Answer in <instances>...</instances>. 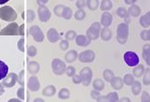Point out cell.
<instances>
[{
	"mask_svg": "<svg viewBox=\"0 0 150 102\" xmlns=\"http://www.w3.org/2000/svg\"><path fill=\"white\" fill-rule=\"evenodd\" d=\"M129 35V24L126 23H121L117 28V40L120 44H125L128 42Z\"/></svg>",
	"mask_w": 150,
	"mask_h": 102,
	"instance_id": "cell-1",
	"label": "cell"
},
{
	"mask_svg": "<svg viewBox=\"0 0 150 102\" xmlns=\"http://www.w3.org/2000/svg\"><path fill=\"white\" fill-rule=\"evenodd\" d=\"M101 24L98 22H94L91 24L90 28L86 30V36L92 40H97L100 36V32H101Z\"/></svg>",
	"mask_w": 150,
	"mask_h": 102,
	"instance_id": "cell-2",
	"label": "cell"
},
{
	"mask_svg": "<svg viewBox=\"0 0 150 102\" xmlns=\"http://www.w3.org/2000/svg\"><path fill=\"white\" fill-rule=\"evenodd\" d=\"M123 61L129 67H135L140 62L138 55L134 51H126L123 55Z\"/></svg>",
	"mask_w": 150,
	"mask_h": 102,
	"instance_id": "cell-3",
	"label": "cell"
},
{
	"mask_svg": "<svg viewBox=\"0 0 150 102\" xmlns=\"http://www.w3.org/2000/svg\"><path fill=\"white\" fill-rule=\"evenodd\" d=\"M79 76L82 81V84L85 87H88L92 80V70L89 67H85L79 73Z\"/></svg>",
	"mask_w": 150,
	"mask_h": 102,
	"instance_id": "cell-4",
	"label": "cell"
},
{
	"mask_svg": "<svg viewBox=\"0 0 150 102\" xmlns=\"http://www.w3.org/2000/svg\"><path fill=\"white\" fill-rule=\"evenodd\" d=\"M96 58V54L93 50L87 49L85 51H82L80 54H79L78 59L82 63H91Z\"/></svg>",
	"mask_w": 150,
	"mask_h": 102,
	"instance_id": "cell-5",
	"label": "cell"
},
{
	"mask_svg": "<svg viewBox=\"0 0 150 102\" xmlns=\"http://www.w3.org/2000/svg\"><path fill=\"white\" fill-rule=\"evenodd\" d=\"M66 63L61 61L60 59H54L52 61V69L54 73L57 74V75H62L63 73L66 72Z\"/></svg>",
	"mask_w": 150,
	"mask_h": 102,
	"instance_id": "cell-6",
	"label": "cell"
},
{
	"mask_svg": "<svg viewBox=\"0 0 150 102\" xmlns=\"http://www.w3.org/2000/svg\"><path fill=\"white\" fill-rule=\"evenodd\" d=\"M0 16L5 21H13L16 18V13L10 6H6L0 9Z\"/></svg>",
	"mask_w": 150,
	"mask_h": 102,
	"instance_id": "cell-7",
	"label": "cell"
},
{
	"mask_svg": "<svg viewBox=\"0 0 150 102\" xmlns=\"http://www.w3.org/2000/svg\"><path fill=\"white\" fill-rule=\"evenodd\" d=\"M113 21V16L108 11H105L100 18V24L104 27H109L111 25Z\"/></svg>",
	"mask_w": 150,
	"mask_h": 102,
	"instance_id": "cell-8",
	"label": "cell"
},
{
	"mask_svg": "<svg viewBox=\"0 0 150 102\" xmlns=\"http://www.w3.org/2000/svg\"><path fill=\"white\" fill-rule=\"evenodd\" d=\"M119 101V97H118V94L117 92H111V93H109L107 95L105 96H100L97 101H110V102H116Z\"/></svg>",
	"mask_w": 150,
	"mask_h": 102,
	"instance_id": "cell-9",
	"label": "cell"
},
{
	"mask_svg": "<svg viewBox=\"0 0 150 102\" xmlns=\"http://www.w3.org/2000/svg\"><path fill=\"white\" fill-rule=\"evenodd\" d=\"M75 42H76L77 45H79L80 47H87L88 45L91 44V40L85 35H77V36L75 38Z\"/></svg>",
	"mask_w": 150,
	"mask_h": 102,
	"instance_id": "cell-10",
	"label": "cell"
},
{
	"mask_svg": "<svg viewBox=\"0 0 150 102\" xmlns=\"http://www.w3.org/2000/svg\"><path fill=\"white\" fill-rule=\"evenodd\" d=\"M38 13H39V18L42 22H47L51 16L49 10L45 6H41L38 10Z\"/></svg>",
	"mask_w": 150,
	"mask_h": 102,
	"instance_id": "cell-11",
	"label": "cell"
},
{
	"mask_svg": "<svg viewBox=\"0 0 150 102\" xmlns=\"http://www.w3.org/2000/svg\"><path fill=\"white\" fill-rule=\"evenodd\" d=\"M110 83L111 88L114 90H121L123 88V85H124L123 80L119 76H114Z\"/></svg>",
	"mask_w": 150,
	"mask_h": 102,
	"instance_id": "cell-12",
	"label": "cell"
},
{
	"mask_svg": "<svg viewBox=\"0 0 150 102\" xmlns=\"http://www.w3.org/2000/svg\"><path fill=\"white\" fill-rule=\"evenodd\" d=\"M30 32L33 36V37L35 38V40L36 42H42L44 39V36L43 33L41 29H39L37 26H34L30 29Z\"/></svg>",
	"mask_w": 150,
	"mask_h": 102,
	"instance_id": "cell-13",
	"label": "cell"
},
{
	"mask_svg": "<svg viewBox=\"0 0 150 102\" xmlns=\"http://www.w3.org/2000/svg\"><path fill=\"white\" fill-rule=\"evenodd\" d=\"M47 39L51 42V43H56L59 40H60V34L58 33V31L54 28H51L47 31Z\"/></svg>",
	"mask_w": 150,
	"mask_h": 102,
	"instance_id": "cell-14",
	"label": "cell"
},
{
	"mask_svg": "<svg viewBox=\"0 0 150 102\" xmlns=\"http://www.w3.org/2000/svg\"><path fill=\"white\" fill-rule=\"evenodd\" d=\"M17 24H11L6 28L1 31V35H16L17 34Z\"/></svg>",
	"mask_w": 150,
	"mask_h": 102,
	"instance_id": "cell-15",
	"label": "cell"
},
{
	"mask_svg": "<svg viewBox=\"0 0 150 102\" xmlns=\"http://www.w3.org/2000/svg\"><path fill=\"white\" fill-rule=\"evenodd\" d=\"M140 25L143 28H149L150 26V11L146 14L141 16L139 20Z\"/></svg>",
	"mask_w": 150,
	"mask_h": 102,
	"instance_id": "cell-16",
	"label": "cell"
},
{
	"mask_svg": "<svg viewBox=\"0 0 150 102\" xmlns=\"http://www.w3.org/2000/svg\"><path fill=\"white\" fill-rule=\"evenodd\" d=\"M100 37L103 41L105 42H108L112 38V32L111 30L109 29L108 27H105L101 29L100 32Z\"/></svg>",
	"mask_w": 150,
	"mask_h": 102,
	"instance_id": "cell-17",
	"label": "cell"
},
{
	"mask_svg": "<svg viewBox=\"0 0 150 102\" xmlns=\"http://www.w3.org/2000/svg\"><path fill=\"white\" fill-rule=\"evenodd\" d=\"M128 13H129V15L130 16L137 17V16H139L140 15L142 14V10H141V8H140L139 5H137V4H132V5H130V7L128 10Z\"/></svg>",
	"mask_w": 150,
	"mask_h": 102,
	"instance_id": "cell-18",
	"label": "cell"
},
{
	"mask_svg": "<svg viewBox=\"0 0 150 102\" xmlns=\"http://www.w3.org/2000/svg\"><path fill=\"white\" fill-rule=\"evenodd\" d=\"M78 56H79V54L76 50H69L65 55V61L67 62L72 63L78 59Z\"/></svg>",
	"mask_w": 150,
	"mask_h": 102,
	"instance_id": "cell-19",
	"label": "cell"
},
{
	"mask_svg": "<svg viewBox=\"0 0 150 102\" xmlns=\"http://www.w3.org/2000/svg\"><path fill=\"white\" fill-rule=\"evenodd\" d=\"M144 70H145V68H144V65L142 64H138L136 65L135 67H134V69L132 71V74L135 76V77H142V74L144 73Z\"/></svg>",
	"mask_w": 150,
	"mask_h": 102,
	"instance_id": "cell-20",
	"label": "cell"
},
{
	"mask_svg": "<svg viewBox=\"0 0 150 102\" xmlns=\"http://www.w3.org/2000/svg\"><path fill=\"white\" fill-rule=\"evenodd\" d=\"M113 7V4L111 0H102L100 3V10L102 11H108L111 10Z\"/></svg>",
	"mask_w": 150,
	"mask_h": 102,
	"instance_id": "cell-21",
	"label": "cell"
},
{
	"mask_svg": "<svg viewBox=\"0 0 150 102\" xmlns=\"http://www.w3.org/2000/svg\"><path fill=\"white\" fill-rule=\"evenodd\" d=\"M92 87L94 89L98 91H103L105 88V81L101 79H96L92 81Z\"/></svg>",
	"mask_w": 150,
	"mask_h": 102,
	"instance_id": "cell-22",
	"label": "cell"
},
{
	"mask_svg": "<svg viewBox=\"0 0 150 102\" xmlns=\"http://www.w3.org/2000/svg\"><path fill=\"white\" fill-rule=\"evenodd\" d=\"M8 71H9V68L6 65V63L0 61V81L4 79L7 76Z\"/></svg>",
	"mask_w": 150,
	"mask_h": 102,
	"instance_id": "cell-23",
	"label": "cell"
},
{
	"mask_svg": "<svg viewBox=\"0 0 150 102\" xmlns=\"http://www.w3.org/2000/svg\"><path fill=\"white\" fill-rule=\"evenodd\" d=\"M16 74L15 73H11L9 76H6V79L4 81V85L6 87H12L16 82Z\"/></svg>",
	"mask_w": 150,
	"mask_h": 102,
	"instance_id": "cell-24",
	"label": "cell"
},
{
	"mask_svg": "<svg viewBox=\"0 0 150 102\" xmlns=\"http://www.w3.org/2000/svg\"><path fill=\"white\" fill-rule=\"evenodd\" d=\"M131 92L134 95H138L142 92V83L138 81H135L131 86Z\"/></svg>",
	"mask_w": 150,
	"mask_h": 102,
	"instance_id": "cell-25",
	"label": "cell"
},
{
	"mask_svg": "<svg viewBox=\"0 0 150 102\" xmlns=\"http://www.w3.org/2000/svg\"><path fill=\"white\" fill-rule=\"evenodd\" d=\"M123 82L127 86H132L133 83L135 82V76L131 73H126L123 77Z\"/></svg>",
	"mask_w": 150,
	"mask_h": 102,
	"instance_id": "cell-26",
	"label": "cell"
},
{
	"mask_svg": "<svg viewBox=\"0 0 150 102\" xmlns=\"http://www.w3.org/2000/svg\"><path fill=\"white\" fill-rule=\"evenodd\" d=\"M86 6L91 11H96L99 7L98 0H86Z\"/></svg>",
	"mask_w": 150,
	"mask_h": 102,
	"instance_id": "cell-27",
	"label": "cell"
},
{
	"mask_svg": "<svg viewBox=\"0 0 150 102\" xmlns=\"http://www.w3.org/2000/svg\"><path fill=\"white\" fill-rule=\"evenodd\" d=\"M70 91L67 88H61L58 93V97L60 98V100H67L70 98Z\"/></svg>",
	"mask_w": 150,
	"mask_h": 102,
	"instance_id": "cell-28",
	"label": "cell"
},
{
	"mask_svg": "<svg viewBox=\"0 0 150 102\" xmlns=\"http://www.w3.org/2000/svg\"><path fill=\"white\" fill-rule=\"evenodd\" d=\"M73 10L70 8V7H67V6H65L64 7V9H63V11H62V15H61V16L64 18V19H66V20H69V19H71V17L73 16Z\"/></svg>",
	"mask_w": 150,
	"mask_h": 102,
	"instance_id": "cell-29",
	"label": "cell"
},
{
	"mask_svg": "<svg viewBox=\"0 0 150 102\" xmlns=\"http://www.w3.org/2000/svg\"><path fill=\"white\" fill-rule=\"evenodd\" d=\"M142 82L145 86L150 85V68H147L144 70V73L142 74Z\"/></svg>",
	"mask_w": 150,
	"mask_h": 102,
	"instance_id": "cell-30",
	"label": "cell"
},
{
	"mask_svg": "<svg viewBox=\"0 0 150 102\" xmlns=\"http://www.w3.org/2000/svg\"><path fill=\"white\" fill-rule=\"evenodd\" d=\"M114 76L115 75H114L113 71L110 70V69H105L104 72H103V78L105 79V81H107V82H110V81L113 79Z\"/></svg>",
	"mask_w": 150,
	"mask_h": 102,
	"instance_id": "cell-31",
	"label": "cell"
},
{
	"mask_svg": "<svg viewBox=\"0 0 150 102\" xmlns=\"http://www.w3.org/2000/svg\"><path fill=\"white\" fill-rule=\"evenodd\" d=\"M29 87H30V89L33 90V91H36V90L39 89V87H40L39 81H38V80H37L35 77H32V78L30 79V83H29Z\"/></svg>",
	"mask_w": 150,
	"mask_h": 102,
	"instance_id": "cell-32",
	"label": "cell"
},
{
	"mask_svg": "<svg viewBox=\"0 0 150 102\" xmlns=\"http://www.w3.org/2000/svg\"><path fill=\"white\" fill-rule=\"evenodd\" d=\"M142 58L144 60L148 59L150 56V44H146L142 47Z\"/></svg>",
	"mask_w": 150,
	"mask_h": 102,
	"instance_id": "cell-33",
	"label": "cell"
},
{
	"mask_svg": "<svg viewBox=\"0 0 150 102\" xmlns=\"http://www.w3.org/2000/svg\"><path fill=\"white\" fill-rule=\"evenodd\" d=\"M56 93V88L54 86H48L43 90V94L46 95V96H53L54 95V93Z\"/></svg>",
	"mask_w": 150,
	"mask_h": 102,
	"instance_id": "cell-34",
	"label": "cell"
},
{
	"mask_svg": "<svg viewBox=\"0 0 150 102\" xmlns=\"http://www.w3.org/2000/svg\"><path fill=\"white\" fill-rule=\"evenodd\" d=\"M74 17L76 20L78 21H81L86 17V11H84V9H79L74 14Z\"/></svg>",
	"mask_w": 150,
	"mask_h": 102,
	"instance_id": "cell-35",
	"label": "cell"
},
{
	"mask_svg": "<svg viewBox=\"0 0 150 102\" xmlns=\"http://www.w3.org/2000/svg\"><path fill=\"white\" fill-rule=\"evenodd\" d=\"M116 13L117 15L121 17V18H125L129 13H128V10L125 8V7H119L117 10V11H116Z\"/></svg>",
	"mask_w": 150,
	"mask_h": 102,
	"instance_id": "cell-36",
	"label": "cell"
},
{
	"mask_svg": "<svg viewBox=\"0 0 150 102\" xmlns=\"http://www.w3.org/2000/svg\"><path fill=\"white\" fill-rule=\"evenodd\" d=\"M76 36H77V33H76V31H74V30H68L65 34V38L67 41L74 40V38H76Z\"/></svg>",
	"mask_w": 150,
	"mask_h": 102,
	"instance_id": "cell-37",
	"label": "cell"
},
{
	"mask_svg": "<svg viewBox=\"0 0 150 102\" xmlns=\"http://www.w3.org/2000/svg\"><path fill=\"white\" fill-rule=\"evenodd\" d=\"M141 38L143 41H150V29H143L141 32Z\"/></svg>",
	"mask_w": 150,
	"mask_h": 102,
	"instance_id": "cell-38",
	"label": "cell"
},
{
	"mask_svg": "<svg viewBox=\"0 0 150 102\" xmlns=\"http://www.w3.org/2000/svg\"><path fill=\"white\" fill-rule=\"evenodd\" d=\"M64 7H65V6H64L63 4H58V5H56V6L54 7V14L56 15V16H61Z\"/></svg>",
	"mask_w": 150,
	"mask_h": 102,
	"instance_id": "cell-39",
	"label": "cell"
},
{
	"mask_svg": "<svg viewBox=\"0 0 150 102\" xmlns=\"http://www.w3.org/2000/svg\"><path fill=\"white\" fill-rule=\"evenodd\" d=\"M141 101L142 102H150V94L147 91H142Z\"/></svg>",
	"mask_w": 150,
	"mask_h": 102,
	"instance_id": "cell-40",
	"label": "cell"
},
{
	"mask_svg": "<svg viewBox=\"0 0 150 102\" xmlns=\"http://www.w3.org/2000/svg\"><path fill=\"white\" fill-rule=\"evenodd\" d=\"M100 96H101L100 91L96 90V89H94V88H93V90H91V99H93V100L97 101Z\"/></svg>",
	"mask_w": 150,
	"mask_h": 102,
	"instance_id": "cell-41",
	"label": "cell"
},
{
	"mask_svg": "<svg viewBox=\"0 0 150 102\" xmlns=\"http://www.w3.org/2000/svg\"><path fill=\"white\" fill-rule=\"evenodd\" d=\"M75 72H76V69H75L74 67H73V66H69V67H67V68H66V72H65V73H67V76H69V77H73V76L75 74Z\"/></svg>",
	"mask_w": 150,
	"mask_h": 102,
	"instance_id": "cell-42",
	"label": "cell"
},
{
	"mask_svg": "<svg viewBox=\"0 0 150 102\" xmlns=\"http://www.w3.org/2000/svg\"><path fill=\"white\" fill-rule=\"evenodd\" d=\"M39 70V65L35 62L33 61L30 64V71L31 73H36Z\"/></svg>",
	"mask_w": 150,
	"mask_h": 102,
	"instance_id": "cell-43",
	"label": "cell"
},
{
	"mask_svg": "<svg viewBox=\"0 0 150 102\" xmlns=\"http://www.w3.org/2000/svg\"><path fill=\"white\" fill-rule=\"evenodd\" d=\"M86 6V0H77L76 7L78 9H84Z\"/></svg>",
	"mask_w": 150,
	"mask_h": 102,
	"instance_id": "cell-44",
	"label": "cell"
},
{
	"mask_svg": "<svg viewBox=\"0 0 150 102\" xmlns=\"http://www.w3.org/2000/svg\"><path fill=\"white\" fill-rule=\"evenodd\" d=\"M60 47L61 50H67L69 48V43L67 40H61L60 44Z\"/></svg>",
	"mask_w": 150,
	"mask_h": 102,
	"instance_id": "cell-45",
	"label": "cell"
},
{
	"mask_svg": "<svg viewBox=\"0 0 150 102\" xmlns=\"http://www.w3.org/2000/svg\"><path fill=\"white\" fill-rule=\"evenodd\" d=\"M73 82L74 83V84H80L81 82H82V81H81V78H80V76L79 75H77V74H74V76H73Z\"/></svg>",
	"mask_w": 150,
	"mask_h": 102,
	"instance_id": "cell-46",
	"label": "cell"
},
{
	"mask_svg": "<svg viewBox=\"0 0 150 102\" xmlns=\"http://www.w3.org/2000/svg\"><path fill=\"white\" fill-rule=\"evenodd\" d=\"M36 54V49L35 47H30V49H29V55L30 56H35Z\"/></svg>",
	"mask_w": 150,
	"mask_h": 102,
	"instance_id": "cell-47",
	"label": "cell"
},
{
	"mask_svg": "<svg viewBox=\"0 0 150 102\" xmlns=\"http://www.w3.org/2000/svg\"><path fill=\"white\" fill-rule=\"evenodd\" d=\"M28 19H29V22H30V21H32L34 18H35V13L33 12V11H30L29 12H28Z\"/></svg>",
	"mask_w": 150,
	"mask_h": 102,
	"instance_id": "cell-48",
	"label": "cell"
},
{
	"mask_svg": "<svg viewBox=\"0 0 150 102\" xmlns=\"http://www.w3.org/2000/svg\"><path fill=\"white\" fill-rule=\"evenodd\" d=\"M136 1H137V0H124L125 4H129V5H132V4H135Z\"/></svg>",
	"mask_w": 150,
	"mask_h": 102,
	"instance_id": "cell-49",
	"label": "cell"
},
{
	"mask_svg": "<svg viewBox=\"0 0 150 102\" xmlns=\"http://www.w3.org/2000/svg\"><path fill=\"white\" fill-rule=\"evenodd\" d=\"M19 49H21L22 51H23V39H22L21 41H19Z\"/></svg>",
	"mask_w": 150,
	"mask_h": 102,
	"instance_id": "cell-50",
	"label": "cell"
},
{
	"mask_svg": "<svg viewBox=\"0 0 150 102\" xmlns=\"http://www.w3.org/2000/svg\"><path fill=\"white\" fill-rule=\"evenodd\" d=\"M122 101V102H130V99H129L128 97H123V98H122V99H119V101Z\"/></svg>",
	"mask_w": 150,
	"mask_h": 102,
	"instance_id": "cell-51",
	"label": "cell"
},
{
	"mask_svg": "<svg viewBox=\"0 0 150 102\" xmlns=\"http://www.w3.org/2000/svg\"><path fill=\"white\" fill-rule=\"evenodd\" d=\"M18 96L21 97L22 99H23V88L19 89V91H18Z\"/></svg>",
	"mask_w": 150,
	"mask_h": 102,
	"instance_id": "cell-52",
	"label": "cell"
},
{
	"mask_svg": "<svg viewBox=\"0 0 150 102\" xmlns=\"http://www.w3.org/2000/svg\"><path fill=\"white\" fill-rule=\"evenodd\" d=\"M38 2H39V4H44L48 2V0H38Z\"/></svg>",
	"mask_w": 150,
	"mask_h": 102,
	"instance_id": "cell-53",
	"label": "cell"
},
{
	"mask_svg": "<svg viewBox=\"0 0 150 102\" xmlns=\"http://www.w3.org/2000/svg\"><path fill=\"white\" fill-rule=\"evenodd\" d=\"M145 61H146V63H147V64H148V65L150 67V56L148 59H146V60H145Z\"/></svg>",
	"mask_w": 150,
	"mask_h": 102,
	"instance_id": "cell-54",
	"label": "cell"
},
{
	"mask_svg": "<svg viewBox=\"0 0 150 102\" xmlns=\"http://www.w3.org/2000/svg\"><path fill=\"white\" fill-rule=\"evenodd\" d=\"M8 1H10V0H0V4H4L7 3Z\"/></svg>",
	"mask_w": 150,
	"mask_h": 102,
	"instance_id": "cell-55",
	"label": "cell"
},
{
	"mask_svg": "<svg viewBox=\"0 0 150 102\" xmlns=\"http://www.w3.org/2000/svg\"><path fill=\"white\" fill-rule=\"evenodd\" d=\"M20 34H23V25H22L21 27H20Z\"/></svg>",
	"mask_w": 150,
	"mask_h": 102,
	"instance_id": "cell-56",
	"label": "cell"
},
{
	"mask_svg": "<svg viewBox=\"0 0 150 102\" xmlns=\"http://www.w3.org/2000/svg\"><path fill=\"white\" fill-rule=\"evenodd\" d=\"M3 93V89H2V88L0 87V93Z\"/></svg>",
	"mask_w": 150,
	"mask_h": 102,
	"instance_id": "cell-57",
	"label": "cell"
},
{
	"mask_svg": "<svg viewBox=\"0 0 150 102\" xmlns=\"http://www.w3.org/2000/svg\"><path fill=\"white\" fill-rule=\"evenodd\" d=\"M70 1H74V0H70Z\"/></svg>",
	"mask_w": 150,
	"mask_h": 102,
	"instance_id": "cell-58",
	"label": "cell"
}]
</instances>
